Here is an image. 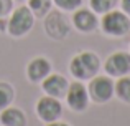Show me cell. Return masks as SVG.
I'll use <instances>...</instances> for the list:
<instances>
[{
	"label": "cell",
	"mask_w": 130,
	"mask_h": 126,
	"mask_svg": "<svg viewBox=\"0 0 130 126\" xmlns=\"http://www.w3.org/2000/svg\"><path fill=\"white\" fill-rule=\"evenodd\" d=\"M99 68H101V62L99 56L92 52H83L76 55L69 63V70L74 78L77 80H91L97 75Z\"/></svg>",
	"instance_id": "cell-1"
},
{
	"label": "cell",
	"mask_w": 130,
	"mask_h": 126,
	"mask_svg": "<svg viewBox=\"0 0 130 126\" xmlns=\"http://www.w3.org/2000/svg\"><path fill=\"white\" fill-rule=\"evenodd\" d=\"M101 27L110 37H124L130 30V17L122 10H110L104 13L101 20Z\"/></svg>",
	"instance_id": "cell-2"
},
{
	"label": "cell",
	"mask_w": 130,
	"mask_h": 126,
	"mask_svg": "<svg viewBox=\"0 0 130 126\" xmlns=\"http://www.w3.org/2000/svg\"><path fill=\"white\" fill-rule=\"evenodd\" d=\"M35 15L30 10L28 5H22L13 10L12 17L8 20V33L13 37H23L33 28Z\"/></svg>",
	"instance_id": "cell-3"
},
{
	"label": "cell",
	"mask_w": 130,
	"mask_h": 126,
	"mask_svg": "<svg viewBox=\"0 0 130 126\" xmlns=\"http://www.w3.org/2000/svg\"><path fill=\"white\" fill-rule=\"evenodd\" d=\"M87 93L89 98H91L94 103L102 105V103H107L115 93V85L114 81L110 80V76H97L95 75L94 78H91V83H89L87 88Z\"/></svg>",
	"instance_id": "cell-4"
},
{
	"label": "cell",
	"mask_w": 130,
	"mask_h": 126,
	"mask_svg": "<svg viewBox=\"0 0 130 126\" xmlns=\"http://www.w3.org/2000/svg\"><path fill=\"white\" fill-rule=\"evenodd\" d=\"M44 30L48 37L54 40H63L69 33V23L61 12H48L44 15Z\"/></svg>",
	"instance_id": "cell-5"
},
{
	"label": "cell",
	"mask_w": 130,
	"mask_h": 126,
	"mask_svg": "<svg viewBox=\"0 0 130 126\" xmlns=\"http://www.w3.org/2000/svg\"><path fill=\"white\" fill-rule=\"evenodd\" d=\"M36 113H38L40 120L44 123H51V121L59 120V116L63 114V105L59 103L58 98L53 96H43L36 103Z\"/></svg>",
	"instance_id": "cell-6"
},
{
	"label": "cell",
	"mask_w": 130,
	"mask_h": 126,
	"mask_svg": "<svg viewBox=\"0 0 130 126\" xmlns=\"http://www.w3.org/2000/svg\"><path fill=\"white\" fill-rule=\"evenodd\" d=\"M104 70L109 76L120 78L130 73V55L127 52H115L105 60Z\"/></svg>",
	"instance_id": "cell-7"
},
{
	"label": "cell",
	"mask_w": 130,
	"mask_h": 126,
	"mask_svg": "<svg viewBox=\"0 0 130 126\" xmlns=\"http://www.w3.org/2000/svg\"><path fill=\"white\" fill-rule=\"evenodd\" d=\"M66 101H68V106L73 111H84L89 103L87 88L79 81H76L73 85L69 83V88H68V93H66Z\"/></svg>",
	"instance_id": "cell-8"
},
{
	"label": "cell",
	"mask_w": 130,
	"mask_h": 126,
	"mask_svg": "<svg viewBox=\"0 0 130 126\" xmlns=\"http://www.w3.org/2000/svg\"><path fill=\"white\" fill-rule=\"evenodd\" d=\"M43 91L48 95V96L53 98H63L66 96L68 88H69V81L63 76V75H48L46 78L43 80Z\"/></svg>",
	"instance_id": "cell-9"
},
{
	"label": "cell",
	"mask_w": 130,
	"mask_h": 126,
	"mask_svg": "<svg viewBox=\"0 0 130 126\" xmlns=\"http://www.w3.org/2000/svg\"><path fill=\"white\" fill-rule=\"evenodd\" d=\"M73 23L79 32L83 33H91L97 28L99 25V20L95 17V13L92 10L87 8H77L73 15Z\"/></svg>",
	"instance_id": "cell-10"
},
{
	"label": "cell",
	"mask_w": 130,
	"mask_h": 126,
	"mask_svg": "<svg viewBox=\"0 0 130 126\" xmlns=\"http://www.w3.org/2000/svg\"><path fill=\"white\" fill-rule=\"evenodd\" d=\"M51 73V63L48 62L44 56H38V58L31 60L26 66V75H28V80L33 83H40L43 81L48 75Z\"/></svg>",
	"instance_id": "cell-11"
},
{
	"label": "cell",
	"mask_w": 130,
	"mask_h": 126,
	"mask_svg": "<svg viewBox=\"0 0 130 126\" xmlns=\"http://www.w3.org/2000/svg\"><path fill=\"white\" fill-rule=\"evenodd\" d=\"M0 123L3 126H26V116L18 108H5L0 111Z\"/></svg>",
	"instance_id": "cell-12"
},
{
	"label": "cell",
	"mask_w": 130,
	"mask_h": 126,
	"mask_svg": "<svg viewBox=\"0 0 130 126\" xmlns=\"http://www.w3.org/2000/svg\"><path fill=\"white\" fill-rule=\"evenodd\" d=\"M115 93H117L119 100L130 105V76L128 75L119 78V81L115 83Z\"/></svg>",
	"instance_id": "cell-13"
},
{
	"label": "cell",
	"mask_w": 130,
	"mask_h": 126,
	"mask_svg": "<svg viewBox=\"0 0 130 126\" xmlns=\"http://www.w3.org/2000/svg\"><path fill=\"white\" fill-rule=\"evenodd\" d=\"M119 0H89V5H91V10L94 13H107L110 10H114L117 7Z\"/></svg>",
	"instance_id": "cell-14"
},
{
	"label": "cell",
	"mask_w": 130,
	"mask_h": 126,
	"mask_svg": "<svg viewBox=\"0 0 130 126\" xmlns=\"http://www.w3.org/2000/svg\"><path fill=\"white\" fill-rule=\"evenodd\" d=\"M53 0H28V7L35 17H44L50 12Z\"/></svg>",
	"instance_id": "cell-15"
},
{
	"label": "cell",
	"mask_w": 130,
	"mask_h": 126,
	"mask_svg": "<svg viewBox=\"0 0 130 126\" xmlns=\"http://www.w3.org/2000/svg\"><path fill=\"white\" fill-rule=\"evenodd\" d=\"M13 96H15V91L10 86L8 83H0V111L8 108L13 101Z\"/></svg>",
	"instance_id": "cell-16"
},
{
	"label": "cell",
	"mask_w": 130,
	"mask_h": 126,
	"mask_svg": "<svg viewBox=\"0 0 130 126\" xmlns=\"http://www.w3.org/2000/svg\"><path fill=\"white\" fill-rule=\"evenodd\" d=\"M53 3L61 10L73 12V10H77L81 5H83V0H53Z\"/></svg>",
	"instance_id": "cell-17"
},
{
	"label": "cell",
	"mask_w": 130,
	"mask_h": 126,
	"mask_svg": "<svg viewBox=\"0 0 130 126\" xmlns=\"http://www.w3.org/2000/svg\"><path fill=\"white\" fill-rule=\"evenodd\" d=\"M13 7L12 0H0V18H3L5 15H8L10 10Z\"/></svg>",
	"instance_id": "cell-18"
},
{
	"label": "cell",
	"mask_w": 130,
	"mask_h": 126,
	"mask_svg": "<svg viewBox=\"0 0 130 126\" xmlns=\"http://www.w3.org/2000/svg\"><path fill=\"white\" fill-rule=\"evenodd\" d=\"M120 5H122V12L130 17V0H120Z\"/></svg>",
	"instance_id": "cell-19"
},
{
	"label": "cell",
	"mask_w": 130,
	"mask_h": 126,
	"mask_svg": "<svg viewBox=\"0 0 130 126\" xmlns=\"http://www.w3.org/2000/svg\"><path fill=\"white\" fill-rule=\"evenodd\" d=\"M48 126H69L68 123H64V121H51V123H48Z\"/></svg>",
	"instance_id": "cell-20"
},
{
	"label": "cell",
	"mask_w": 130,
	"mask_h": 126,
	"mask_svg": "<svg viewBox=\"0 0 130 126\" xmlns=\"http://www.w3.org/2000/svg\"><path fill=\"white\" fill-rule=\"evenodd\" d=\"M17 2H23V0H17Z\"/></svg>",
	"instance_id": "cell-21"
}]
</instances>
